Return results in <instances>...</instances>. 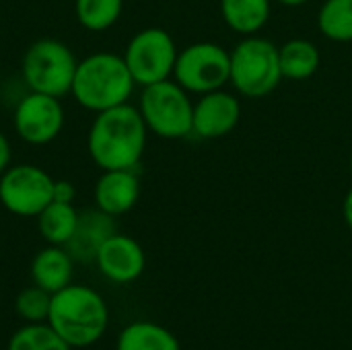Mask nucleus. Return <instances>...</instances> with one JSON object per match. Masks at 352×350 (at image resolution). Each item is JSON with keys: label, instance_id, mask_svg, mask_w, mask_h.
Wrapping results in <instances>:
<instances>
[{"label": "nucleus", "instance_id": "22", "mask_svg": "<svg viewBox=\"0 0 352 350\" xmlns=\"http://www.w3.org/2000/svg\"><path fill=\"white\" fill-rule=\"evenodd\" d=\"M6 350H70L50 324H29L12 334Z\"/></svg>", "mask_w": 352, "mask_h": 350}, {"label": "nucleus", "instance_id": "14", "mask_svg": "<svg viewBox=\"0 0 352 350\" xmlns=\"http://www.w3.org/2000/svg\"><path fill=\"white\" fill-rule=\"evenodd\" d=\"M116 233V217L95 208L82 210L78 217V225L74 229V235L66 243L68 254L74 258V262L91 264L97 258V252L101 245Z\"/></svg>", "mask_w": 352, "mask_h": 350}, {"label": "nucleus", "instance_id": "28", "mask_svg": "<svg viewBox=\"0 0 352 350\" xmlns=\"http://www.w3.org/2000/svg\"><path fill=\"white\" fill-rule=\"evenodd\" d=\"M351 177H352V157H351Z\"/></svg>", "mask_w": 352, "mask_h": 350}, {"label": "nucleus", "instance_id": "4", "mask_svg": "<svg viewBox=\"0 0 352 350\" xmlns=\"http://www.w3.org/2000/svg\"><path fill=\"white\" fill-rule=\"evenodd\" d=\"M78 58L60 39L41 37L35 39L21 58V78L29 91L45 93L54 97L70 95Z\"/></svg>", "mask_w": 352, "mask_h": 350}, {"label": "nucleus", "instance_id": "7", "mask_svg": "<svg viewBox=\"0 0 352 350\" xmlns=\"http://www.w3.org/2000/svg\"><path fill=\"white\" fill-rule=\"evenodd\" d=\"M177 52L179 50L169 31L163 27H146L130 37L122 56L136 87L142 89L173 78Z\"/></svg>", "mask_w": 352, "mask_h": 350}, {"label": "nucleus", "instance_id": "17", "mask_svg": "<svg viewBox=\"0 0 352 350\" xmlns=\"http://www.w3.org/2000/svg\"><path fill=\"white\" fill-rule=\"evenodd\" d=\"M278 58H280L283 78H289V80L311 78L322 64V56H320L318 45L314 41L301 39V37L289 39L285 45H280Z\"/></svg>", "mask_w": 352, "mask_h": 350}, {"label": "nucleus", "instance_id": "19", "mask_svg": "<svg viewBox=\"0 0 352 350\" xmlns=\"http://www.w3.org/2000/svg\"><path fill=\"white\" fill-rule=\"evenodd\" d=\"M116 350H182L177 338L155 322H134L118 336Z\"/></svg>", "mask_w": 352, "mask_h": 350}, {"label": "nucleus", "instance_id": "8", "mask_svg": "<svg viewBox=\"0 0 352 350\" xmlns=\"http://www.w3.org/2000/svg\"><path fill=\"white\" fill-rule=\"evenodd\" d=\"M173 80L188 93L204 95L231 83V52L212 41H198L177 52Z\"/></svg>", "mask_w": 352, "mask_h": 350}, {"label": "nucleus", "instance_id": "25", "mask_svg": "<svg viewBox=\"0 0 352 350\" xmlns=\"http://www.w3.org/2000/svg\"><path fill=\"white\" fill-rule=\"evenodd\" d=\"M12 161V146H10V140L6 138V134L0 130V175L8 169Z\"/></svg>", "mask_w": 352, "mask_h": 350}, {"label": "nucleus", "instance_id": "3", "mask_svg": "<svg viewBox=\"0 0 352 350\" xmlns=\"http://www.w3.org/2000/svg\"><path fill=\"white\" fill-rule=\"evenodd\" d=\"M109 311L103 297L85 285H68L52 295L47 324L70 349L95 344L107 330Z\"/></svg>", "mask_w": 352, "mask_h": 350}, {"label": "nucleus", "instance_id": "20", "mask_svg": "<svg viewBox=\"0 0 352 350\" xmlns=\"http://www.w3.org/2000/svg\"><path fill=\"white\" fill-rule=\"evenodd\" d=\"M124 12V0H74V17L87 31L111 29Z\"/></svg>", "mask_w": 352, "mask_h": 350}, {"label": "nucleus", "instance_id": "15", "mask_svg": "<svg viewBox=\"0 0 352 350\" xmlns=\"http://www.w3.org/2000/svg\"><path fill=\"white\" fill-rule=\"evenodd\" d=\"M74 272V258L68 254L64 245H50L39 250L31 262V278L33 285L45 289L47 293H58L68 287Z\"/></svg>", "mask_w": 352, "mask_h": 350}, {"label": "nucleus", "instance_id": "24", "mask_svg": "<svg viewBox=\"0 0 352 350\" xmlns=\"http://www.w3.org/2000/svg\"><path fill=\"white\" fill-rule=\"evenodd\" d=\"M76 188L68 179H56L54 182V200L56 202H74Z\"/></svg>", "mask_w": 352, "mask_h": 350}, {"label": "nucleus", "instance_id": "2", "mask_svg": "<svg viewBox=\"0 0 352 350\" xmlns=\"http://www.w3.org/2000/svg\"><path fill=\"white\" fill-rule=\"evenodd\" d=\"M136 83L122 54L93 52L78 60L70 97L87 111L99 113L130 103Z\"/></svg>", "mask_w": 352, "mask_h": 350}, {"label": "nucleus", "instance_id": "16", "mask_svg": "<svg viewBox=\"0 0 352 350\" xmlns=\"http://www.w3.org/2000/svg\"><path fill=\"white\" fill-rule=\"evenodd\" d=\"M270 0H221V14L229 29L239 35H256L270 19Z\"/></svg>", "mask_w": 352, "mask_h": 350}, {"label": "nucleus", "instance_id": "10", "mask_svg": "<svg viewBox=\"0 0 352 350\" xmlns=\"http://www.w3.org/2000/svg\"><path fill=\"white\" fill-rule=\"evenodd\" d=\"M66 126V111L60 97L27 91L12 107V128L31 146L54 142Z\"/></svg>", "mask_w": 352, "mask_h": 350}, {"label": "nucleus", "instance_id": "5", "mask_svg": "<svg viewBox=\"0 0 352 350\" xmlns=\"http://www.w3.org/2000/svg\"><path fill=\"white\" fill-rule=\"evenodd\" d=\"M136 107L148 132L159 138L177 140L192 134L194 101L190 99V93L173 78L142 87Z\"/></svg>", "mask_w": 352, "mask_h": 350}, {"label": "nucleus", "instance_id": "26", "mask_svg": "<svg viewBox=\"0 0 352 350\" xmlns=\"http://www.w3.org/2000/svg\"><path fill=\"white\" fill-rule=\"evenodd\" d=\"M342 215H344V221H346L349 229L352 231V188L349 190L346 198H344V204H342Z\"/></svg>", "mask_w": 352, "mask_h": 350}, {"label": "nucleus", "instance_id": "6", "mask_svg": "<svg viewBox=\"0 0 352 350\" xmlns=\"http://www.w3.org/2000/svg\"><path fill=\"white\" fill-rule=\"evenodd\" d=\"M280 80L278 47L270 39L248 35L231 50V85L243 97H266Z\"/></svg>", "mask_w": 352, "mask_h": 350}, {"label": "nucleus", "instance_id": "11", "mask_svg": "<svg viewBox=\"0 0 352 350\" xmlns=\"http://www.w3.org/2000/svg\"><path fill=\"white\" fill-rule=\"evenodd\" d=\"M239 118H241V103L233 93L225 89L204 93L194 103L192 134L206 140L223 138L235 130Z\"/></svg>", "mask_w": 352, "mask_h": 350}, {"label": "nucleus", "instance_id": "23", "mask_svg": "<svg viewBox=\"0 0 352 350\" xmlns=\"http://www.w3.org/2000/svg\"><path fill=\"white\" fill-rule=\"evenodd\" d=\"M14 307H16V314L25 322H29V324H41L50 316L52 293H47L45 289H41L37 285H31V287L23 289L16 295Z\"/></svg>", "mask_w": 352, "mask_h": 350}, {"label": "nucleus", "instance_id": "21", "mask_svg": "<svg viewBox=\"0 0 352 350\" xmlns=\"http://www.w3.org/2000/svg\"><path fill=\"white\" fill-rule=\"evenodd\" d=\"M318 27L332 41H352V0H326L318 14Z\"/></svg>", "mask_w": 352, "mask_h": 350}, {"label": "nucleus", "instance_id": "1", "mask_svg": "<svg viewBox=\"0 0 352 350\" xmlns=\"http://www.w3.org/2000/svg\"><path fill=\"white\" fill-rule=\"evenodd\" d=\"M148 128L136 105L124 103L95 113L87 132V153L101 169H136L144 157Z\"/></svg>", "mask_w": 352, "mask_h": 350}, {"label": "nucleus", "instance_id": "18", "mask_svg": "<svg viewBox=\"0 0 352 350\" xmlns=\"http://www.w3.org/2000/svg\"><path fill=\"white\" fill-rule=\"evenodd\" d=\"M80 212L76 210L74 202H56L52 200L39 215H37V229L39 235L50 245H64L74 235L78 225Z\"/></svg>", "mask_w": 352, "mask_h": 350}, {"label": "nucleus", "instance_id": "13", "mask_svg": "<svg viewBox=\"0 0 352 350\" xmlns=\"http://www.w3.org/2000/svg\"><path fill=\"white\" fill-rule=\"evenodd\" d=\"M140 198V177L136 169H107L95 182V206L111 217L130 212Z\"/></svg>", "mask_w": 352, "mask_h": 350}, {"label": "nucleus", "instance_id": "9", "mask_svg": "<svg viewBox=\"0 0 352 350\" xmlns=\"http://www.w3.org/2000/svg\"><path fill=\"white\" fill-rule=\"evenodd\" d=\"M54 177L39 165L16 163L0 175V204L14 217H35L54 200Z\"/></svg>", "mask_w": 352, "mask_h": 350}, {"label": "nucleus", "instance_id": "27", "mask_svg": "<svg viewBox=\"0 0 352 350\" xmlns=\"http://www.w3.org/2000/svg\"><path fill=\"white\" fill-rule=\"evenodd\" d=\"M276 2H280V4H285V6H291V8H297V6H303V4L309 2V0H276Z\"/></svg>", "mask_w": 352, "mask_h": 350}, {"label": "nucleus", "instance_id": "12", "mask_svg": "<svg viewBox=\"0 0 352 350\" xmlns=\"http://www.w3.org/2000/svg\"><path fill=\"white\" fill-rule=\"evenodd\" d=\"M95 264L107 281L128 285L140 278V274L144 272L146 256L142 245L134 237L116 231L97 252Z\"/></svg>", "mask_w": 352, "mask_h": 350}]
</instances>
